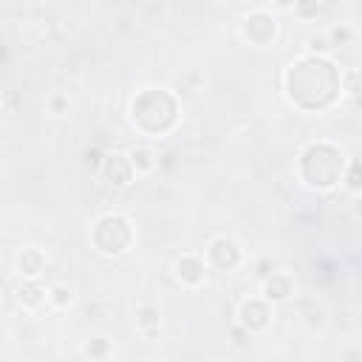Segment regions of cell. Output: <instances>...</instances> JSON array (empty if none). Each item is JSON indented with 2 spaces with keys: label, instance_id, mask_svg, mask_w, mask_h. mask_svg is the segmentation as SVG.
<instances>
[{
  "label": "cell",
  "instance_id": "obj_1",
  "mask_svg": "<svg viewBox=\"0 0 362 362\" xmlns=\"http://www.w3.org/2000/svg\"><path fill=\"white\" fill-rule=\"evenodd\" d=\"M283 96L303 113H322L342 102V68L328 54H300L283 68Z\"/></svg>",
  "mask_w": 362,
  "mask_h": 362
},
{
  "label": "cell",
  "instance_id": "obj_2",
  "mask_svg": "<svg viewBox=\"0 0 362 362\" xmlns=\"http://www.w3.org/2000/svg\"><path fill=\"white\" fill-rule=\"evenodd\" d=\"M345 167H348V156L342 153L339 144H334L328 139L305 141L297 153V161H294V173H297L300 184L314 189V192L337 189Z\"/></svg>",
  "mask_w": 362,
  "mask_h": 362
},
{
  "label": "cell",
  "instance_id": "obj_3",
  "mask_svg": "<svg viewBox=\"0 0 362 362\" xmlns=\"http://www.w3.org/2000/svg\"><path fill=\"white\" fill-rule=\"evenodd\" d=\"M130 124L147 139L170 136L181 122V102L167 88H141L130 99Z\"/></svg>",
  "mask_w": 362,
  "mask_h": 362
},
{
  "label": "cell",
  "instance_id": "obj_4",
  "mask_svg": "<svg viewBox=\"0 0 362 362\" xmlns=\"http://www.w3.org/2000/svg\"><path fill=\"white\" fill-rule=\"evenodd\" d=\"M133 240V223L122 212H105L90 223V246L102 257H122L124 252H130Z\"/></svg>",
  "mask_w": 362,
  "mask_h": 362
},
{
  "label": "cell",
  "instance_id": "obj_5",
  "mask_svg": "<svg viewBox=\"0 0 362 362\" xmlns=\"http://www.w3.org/2000/svg\"><path fill=\"white\" fill-rule=\"evenodd\" d=\"M238 31H240V40L249 42L252 48H272L280 34V23L269 6H255L252 11L243 14Z\"/></svg>",
  "mask_w": 362,
  "mask_h": 362
},
{
  "label": "cell",
  "instance_id": "obj_6",
  "mask_svg": "<svg viewBox=\"0 0 362 362\" xmlns=\"http://www.w3.org/2000/svg\"><path fill=\"white\" fill-rule=\"evenodd\" d=\"M204 263L206 269H218V272H232L243 263V249L232 235H215L209 238L206 249H204Z\"/></svg>",
  "mask_w": 362,
  "mask_h": 362
},
{
  "label": "cell",
  "instance_id": "obj_7",
  "mask_svg": "<svg viewBox=\"0 0 362 362\" xmlns=\"http://www.w3.org/2000/svg\"><path fill=\"white\" fill-rule=\"evenodd\" d=\"M235 317H238V325L246 334H263L274 322V305L266 303L260 294H252V297H243L238 303V314Z\"/></svg>",
  "mask_w": 362,
  "mask_h": 362
},
{
  "label": "cell",
  "instance_id": "obj_8",
  "mask_svg": "<svg viewBox=\"0 0 362 362\" xmlns=\"http://www.w3.org/2000/svg\"><path fill=\"white\" fill-rule=\"evenodd\" d=\"M173 274H175V280L184 286V288H201L204 283H206V274H209V269H206V263H204V257L201 255H195V252H184L181 257H175V263H173Z\"/></svg>",
  "mask_w": 362,
  "mask_h": 362
},
{
  "label": "cell",
  "instance_id": "obj_9",
  "mask_svg": "<svg viewBox=\"0 0 362 362\" xmlns=\"http://www.w3.org/2000/svg\"><path fill=\"white\" fill-rule=\"evenodd\" d=\"M99 175L110 187H119V189H124V187H130L136 181V173L130 167L127 153H105V158L99 161Z\"/></svg>",
  "mask_w": 362,
  "mask_h": 362
},
{
  "label": "cell",
  "instance_id": "obj_10",
  "mask_svg": "<svg viewBox=\"0 0 362 362\" xmlns=\"http://www.w3.org/2000/svg\"><path fill=\"white\" fill-rule=\"evenodd\" d=\"M45 266H48V257L40 246H23L14 255V272L20 274V280H40Z\"/></svg>",
  "mask_w": 362,
  "mask_h": 362
},
{
  "label": "cell",
  "instance_id": "obj_11",
  "mask_svg": "<svg viewBox=\"0 0 362 362\" xmlns=\"http://www.w3.org/2000/svg\"><path fill=\"white\" fill-rule=\"evenodd\" d=\"M297 291V283L288 272H272L263 283H260V297L272 305H280L286 300H291V294Z\"/></svg>",
  "mask_w": 362,
  "mask_h": 362
},
{
  "label": "cell",
  "instance_id": "obj_12",
  "mask_svg": "<svg viewBox=\"0 0 362 362\" xmlns=\"http://www.w3.org/2000/svg\"><path fill=\"white\" fill-rule=\"evenodd\" d=\"M136 328L141 337H156L161 331V311L153 303H141L136 308Z\"/></svg>",
  "mask_w": 362,
  "mask_h": 362
},
{
  "label": "cell",
  "instance_id": "obj_13",
  "mask_svg": "<svg viewBox=\"0 0 362 362\" xmlns=\"http://www.w3.org/2000/svg\"><path fill=\"white\" fill-rule=\"evenodd\" d=\"M74 300H76L74 286H68V283H51V286H45V305L48 308L68 311L74 305Z\"/></svg>",
  "mask_w": 362,
  "mask_h": 362
},
{
  "label": "cell",
  "instance_id": "obj_14",
  "mask_svg": "<svg viewBox=\"0 0 362 362\" xmlns=\"http://www.w3.org/2000/svg\"><path fill=\"white\" fill-rule=\"evenodd\" d=\"M127 158H130V167H133L136 178H139V175H150V173L156 170V164H158L156 153H153L147 144H136V147H130V150H127Z\"/></svg>",
  "mask_w": 362,
  "mask_h": 362
},
{
  "label": "cell",
  "instance_id": "obj_15",
  "mask_svg": "<svg viewBox=\"0 0 362 362\" xmlns=\"http://www.w3.org/2000/svg\"><path fill=\"white\" fill-rule=\"evenodd\" d=\"M17 300H20L23 308L34 311V308L45 305V286L40 280H23L20 288H17Z\"/></svg>",
  "mask_w": 362,
  "mask_h": 362
},
{
  "label": "cell",
  "instance_id": "obj_16",
  "mask_svg": "<svg viewBox=\"0 0 362 362\" xmlns=\"http://www.w3.org/2000/svg\"><path fill=\"white\" fill-rule=\"evenodd\" d=\"M339 187H345L351 195H359V192H362V181H359V161H356V158H348V167H345V173H342Z\"/></svg>",
  "mask_w": 362,
  "mask_h": 362
},
{
  "label": "cell",
  "instance_id": "obj_17",
  "mask_svg": "<svg viewBox=\"0 0 362 362\" xmlns=\"http://www.w3.org/2000/svg\"><path fill=\"white\" fill-rule=\"evenodd\" d=\"M82 354L90 356L93 362H105L107 354H110V342H107L105 337H93V339H88V342L82 345Z\"/></svg>",
  "mask_w": 362,
  "mask_h": 362
},
{
  "label": "cell",
  "instance_id": "obj_18",
  "mask_svg": "<svg viewBox=\"0 0 362 362\" xmlns=\"http://www.w3.org/2000/svg\"><path fill=\"white\" fill-rule=\"evenodd\" d=\"M48 105H51V113H54V116H59V113L68 107V99H65V96H51V102H48Z\"/></svg>",
  "mask_w": 362,
  "mask_h": 362
}]
</instances>
